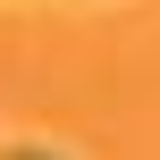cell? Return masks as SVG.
<instances>
[{"label":"cell","instance_id":"1","mask_svg":"<svg viewBox=\"0 0 160 160\" xmlns=\"http://www.w3.org/2000/svg\"><path fill=\"white\" fill-rule=\"evenodd\" d=\"M0 160H68V152H59V143H8Z\"/></svg>","mask_w":160,"mask_h":160}]
</instances>
